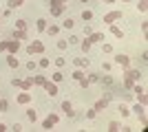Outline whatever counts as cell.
<instances>
[{
	"mask_svg": "<svg viewBox=\"0 0 148 132\" xmlns=\"http://www.w3.org/2000/svg\"><path fill=\"white\" fill-rule=\"evenodd\" d=\"M88 84H91V82H88L86 77H82V79H80V86H82V88H88Z\"/></svg>",
	"mask_w": 148,
	"mask_h": 132,
	"instance_id": "cell-43",
	"label": "cell"
},
{
	"mask_svg": "<svg viewBox=\"0 0 148 132\" xmlns=\"http://www.w3.org/2000/svg\"><path fill=\"white\" fill-rule=\"evenodd\" d=\"M16 29H18V31H27V20L18 18V20H16Z\"/></svg>",
	"mask_w": 148,
	"mask_h": 132,
	"instance_id": "cell-19",
	"label": "cell"
},
{
	"mask_svg": "<svg viewBox=\"0 0 148 132\" xmlns=\"http://www.w3.org/2000/svg\"><path fill=\"white\" fill-rule=\"evenodd\" d=\"M31 79H33V84H38V86H44V82H47L44 75H31Z\"/></svg>",
	"mask_w": 148,
	"mask_h": 132,
	"instance_id": "cell-17",
	"label": "cell"
},
{
	"mask_svg": "<svg viewBox=\"0 0 148 132\" xmlns=\"http://www.w3.org/2000/svg\"><path fill=\"white\" fill-rule=\"evenodd\" d=\"M22 2H25V0H9L7 7H9V9H18V7H22Z\"/></svg>",
	"mask_w": 148,
	"mask_h": 132,
	"instance_id": "cell-20",
	"label": "cell"
},
{
	"mask_svg": "<svg viewBox=\"0 0 148 132\" xmlns=\"http://www.w3.org/2000/svg\"><path fill=\"white\" fill-rule=\"evenodd\" d=\"M133 84H135V82H133L130 77H126V75H124V86L128 88V90H130V88H133Z\"/></svg>",
	"mask_w": 148,
	"mask_h": 132,
	"instance_id": "cell-34",
	"label": "cell"
},
{
	"mask_svg": "<svg viewBox=\"0 0 148 132\" xmlns=\"http://www.w3.org/2000/svg\"><path fill=\"white\" fill-rule=\"evenodd\" d=\"M66 42H69V44H77V42H80V38H77V35H71Z\"/></svg>",
	"mask_w": 148,
	"mask_h": 132,
	"instance_id": "cell-42",
	"label": "cell"
},
{
	"mask_svg": "<svg viewBox=\"0 0 148 132\" xmlns=\"http://www.w3.org/2000/svg\"><path fill=\"white\" fill-rule=\"evenodd\" d=\"M106 130H108V132H117V130H119V123H115V121H111Z\"/></svg>",
	"mask_w": 148,
	"mask_h": 132,
	"instance_id": "cell-32",
	"label": "cell"
},
{
	"mask_svg": "<svg viewBox=\"0 0 148 132\" xmlns=\"http://www.w3.org/2000/svg\"><path fill=\"white\" fill-rule=\"evenodd\" d=\"M62 110H64L69 117H75V110H73V106H71V101H62Z\"/></svg>",
	"mask_w": 148,
	"mask_h": 132,
	"instance_id": "cell-12",
	"label": "cell"
},
{
	"mask_svg": "<svg viewBox=\"0 0 148 132\" xmlns=\"http://www.w3.org/2000/svg\"><path fill=\"white\" fill-rule=\"evenodd\" d=\"M115 64H119L122 68H128L130 66V57L124 55V53H117V55H115Z\"/></svg>",
	"mask_w": 148,
	"mask_h": 132,
	"instance_id": "cell-5",
	"label": "cell"
},
{
	"mask_svg": "<svg viewBox=\"0 0 148 132\" xmlns=\"http://www.w3.org/2000/svg\"><path fill=\"white\" fill-rule=\"evenodd\" d=\"M0 112H9V101L0 99Z\"/></svg>",
	"mask_w": 148,
	"mask_h": 132,
	"instance_id": "cell-28",
	"label": "cell"
},
{
	"mask_svg": "<svg viewBox=\"0 0 148 132\" xmlns=\"http://www.w3.org/2000/svg\"><path fill=\"white\" fill-rule=\"evenodd\" d=\"M38 68V64L33 62V60H29V62H27V70H36Z\"/></svg>",
	"mask_w": 148,
	"mask_h": 132,
	"instance_id": "cell-40",
	"label": "cell"
},
{
	"mask_svg": "<svg viewBox=\"0 0 148 132\" xmlns=\"http://www.w3.org/2000/svg\"><path fill=\"white\" fill-rule=\"evenodd\" d=\"M106 106H108V99H106V97H102V99L95 101V106H93V108H95V110H104Z\"/></svg>",
	"mask_w": 148,
	"mask_h": 132,
	"instance_id": "cell-15",
	"label": "cell"
},
{
	"mask_svg": "<svg viewBox=\"0 0 148 132\" xmlns=\"http://www.w3.org/2000/svg\"><path fill=\"white\" fill-rule=\"evenodd\" d=\"M71 77H73L75 82H80L82 77H84V73H82V70H80V68H77V70H73V73H71Z\"/></svg>",
	"mask_w": 148,
	"mask_h": 132,
	"instance_id": "cell-29",
	"label": "cell"
},
{
	"mask_svg": "<svg viewBox=\"0 0 148 132\" xmlns=\"http://www.w3.org/2000/svg\"><path fill=\"white\" fill-rule=\"evenodd\" d=\"M44 90H47V95H51V97H56V95L60 93V90H58V84L56 82H49V79L44 82Z\"/></svg>",
	"mask_w": 148,
	"mask_h": 132,
	"instance_id": "cell-6",
	"label": "cell"
},
{
	"mask_svg": "<svg viewBox=\"0 0 148 132\" xmlns=\"http://www.w3.org/2000/svg\"><path fill=\"white\" fill-rule=\"evenodd\" d=\"M27 117H29L31 121H36V119H38V112L33 110V108H31V110H27Z\"/></svg>",
	"mask_w": 148,
	"mask_h": 132,
	"instance_id": "cell-33",
	"label": "cell"
},
{
	"mask_svg": "<svg viewBox=\"0 0 148 132\" xmlns=\"http://www.w3.org/2000/svg\"><path fill=\"white\" fill-rule=\"evenodd\" d=\"M148 0H139V5H137V9H139V11H142V13H146V9H148Z\"/></svg>",
	"mask_w": 148,
	"mask_h": 132,
	"instance_id": "cell-30",
	"label": "cell"
},
{
	"mask_svg": "<svg viewBox=\"0 0 148 132\" xmlns=\"http://www.w3.org/2000/svg\"><path fill=\"white\" fill-rule=\"evenodd\" d=\"M73 64L77 66V68H84V66H88V64H91V60H88V57H75Z\"/></svg>",
	"mask_w": 148,
	"mask_h": 132,
	"instance_id": "cell-10",
	"label": "cell"
},
{
	"mask_svg": "<svg viewBox=\"0 0 148 132\" xmlns=\"http://www.w3.org/2000/svg\"><path fill=\"white\" fill-rule=\"evenodd\" d=\"M82 20H84V22H88V20H93V11H88V9H84V11H82Z\"/></svg>",
	"mask_w": 148,
	"mask_h": 132,
	"instance_id": "cell-25",
	"label": "cell"
},
{
	"mask_svg": "<svg viewBox=\"0 0 148 132\" xmlns=\"http://www.w3.org/2000/svg\"><path fill=\"white\" fill-rule=\"evenodd\" d=\"M62 26H64V29H73V26H75V20L73 18H66L64 22H62Z\"/></svg>",
	"mask_w": 148,
	"mask_h": 132,
	"instance_id": "cell-22",
	"label": "cell"
},
{
	"mask_svg": "<svg viewBox=\"0 0 148 132\" xmlns=\"http://www.w3.org/2000/svg\"><path fill=\"white\" fill-rule=\"evenodd\" d=\"M47 26H49V24H47V20H44V18H40L36 22V29H38V31H47Z\"/></svg>",
	"mask_w": 148,
	"mask_h": 132,
	"instance_id": "cell-18",
	"label": "cell"
},
{
	"mask_svg": "<svg viewBox=\"0 0 148 132\" xmlns=\"http://www.w3.org/2000/svg\"><path fill=\"white\" fill-rule=\"evenodd\" d=\"M91 33H93V29L88 24H84V35H91Z\"/></svg>",
	"mask_w": 148,
	"mask_h": 132,
	"instance_id": "cell-44",
	"label": "cell"
},
{
	"mask_svg": "<svg viewBox=\"0 0 148 132\" xmlns=\"http://www.w3.org/2000/svg\"><path fill=\"white\" fill-rule=\"evenodd\" d=\"M58 119H60L58 114H49V117H47V119L42 121V130H51V128H53V126L58 123Z\"/></svg>",
	"mask_w": 148,
	"mask_h": 132,
	"instance_id": "cell-4",
	"label": "cell"
},
{
	"mask_svg": "<svg viewBox=\"0 0 148 132\" xmlns=\"http://www.w3.org/2000/svg\"><path fill=\"white\" fill-rule=\"evenodd\" d=\"M133 110H135V114H142V112H144V104H135V106H133Z\"/></svg>",
	"mask_w": 148,
	"mask_h": 132,
	"instance_id": "cell-35",
	"label": "cell"
},
{
	"mask_svg": "<svg viewBox=\"0 0 148 132\" xmlns=\"http://www.w3.org/2000/svg\"><path fill=\"white\" fill-rule=\"evenodd\" d=\"M51 77H53V82H62V79H64V73H62V70H56V73H53V75H51Z\"/></svg>",
	"mask_w": 148,
	"mask_h": 132,
	"instance_id": "cell-24",
	"label": "cell"
},
{
	"mask_svg": "<svg viewBox=\"0 0 148 132\" xmlns=\"http://www.w3.org/2000/svg\"><path fill=\"white\" fill-rule=\"evenodd\" d=\"M7 64L11 66V68H18L20 66V62H18V57L13 55V53H9V57H7Z\"/></svg>",
	"mask_w": 148,
	"mask_h": 132,
	"instance_id": "cell-14",
	"label": "cell"
},
{
	"mask_svg": "<svg viewBox=\"0 0 148 132\" xmlns=\"http://www.w3.org/2000/svg\"><path fill=\"white\" fill-rule=\"evenodd\" d=\"M58 31H60V26H58V24L47 26V33H49V35H58Z\"/></svg>",
	"mask_w": 148,
	"mask_h": 132,
	"instance_id": "cell-23",
	"label": "cell"
},
{
	"mask_svg": "<svg viewBox=\"0 0 148 132\" xmlns=\"http://www.w3.org/2000/svg\"><path fill=\"white\" fill-rule=\"evenodd\" d=\"M95 114H97V110L91 108V110H86V119H95Z\"/></svg>",
	"mask_w": 148,
	"mask_h": 132,
	"instance_id": "cell-38",
	"label": "cell"
},
{
	"mask_svg": "<svg viewBox=\"0 0 148 132\" xmlns=\"http://www.w3.org/2000/svg\"><path fill=\"white\" fill-rule=\"evenodd\" d=\"M13 40H27V31H13Z\"/></svg>",
	"mask_w": 148,
	"mask_h": 132,
	"instance_id": "cell-26",
	"label": "cell"
},
{
	"mask_svg": "<svg viewBox=\"0 0 148 132\" xmlns=\"http://www.w3.org/2000/svg\"><path fill=\"white\" fill-rule=\"evenodd\" d=\"M66 46H69V42H66V40H58V49H60V51H64Z\"/></svg>",
	"mask_w": 148,
	"mask_h": 132,
	"instance_id": "cell-36",
	"label": "cell"
},
{
	"mask_svg": "<svg viewBox=\"0 0 148 132\" xmlns=\"http://www.w3.org/2000/svg\"><path fill=\"white\" fill-rule=\"evenodd\" d=\"M82 2H88V0H82Z\"/></svg>",
	"mask_w": 148,
	"mask_h": 132,
	"instance_id": "cell-48",
	"label": "cell"
},
{
	"mask_svg": "<svg viewBox=\"0 0 148 132\" xmlns=\"http://www.w3.org/2000/svg\"><path fill=\"white\" fill-rule=\"evenodd\" d=\"M27 53H29V55H33V53H44V44L40 42V40H33V42L27 46Z\"/></svg>",
	"mask_w": 148,
	"mask_h": 132,
	"instance_id": "cell-1",
	"label": "cell"
},
{
	"mask_svg": "<svg viewBox=\"0 0 148 132\" xmlns=\"http://www.w3.org/2000/svg\"><path fill=\"white\" fill-rule=\"evenodd\" d=\"M80 46H82V51H84V53H88V51H91V46H93V44L88 42V40H84V42H82Z\"/></svg>",
	"mask_w": 148,
	"mask_h": 132,
	"instance_id": "cell-31",
	"label": "cell"
},
{
	"mask_svg": "<svg viewBox=\"0 0 148 132\" xmlns=\"http://www.w3.org/2000/svg\"><path fill=\"white\" fill-rule=\"evenodd\" d=\"M64 2H69V0H51L49 7H58V5H64Z\"/></svg>",
	"mask_w": 148,
	"mask_h": 132,
	"instance_id": "cell-41",
	"label": "cell"
},
{
	"mask_svg": "<svg viewBox=\"0 0 148 132\" xmlns=\"http://www.w3.org/2000/svg\"><path fill=\"white\" fill-rule=\"evenodd\" d=\"M31 101V93L29 90H25V93H20L18 97H16V104H29Z\"/></svg>",
	"mask_w": 148,
	"mask_h": 132,
	"instance_id": "cell-8",
	"label": "cell"
},
{
	"mask_svg": "<svg viewBox=\"0 0 148 132\" xmlns=\"http://www.w3.org/2000/svg\"><path fill=\"white\" fill-rule=\"evenodd\" d=\"M64 9H66L64 5H58V7H49V11H51V16H53V18L62 16V13H64Z\"/></svg>",
	"mask_w": 148,
	"mask_h": 132,
	"instance_id": "cell-11",
	"label": "cell"
},
{
	"mask_svg": "<svg viewBox=\"0 0 148 132\" xmlns=\"http://www.w3.org/2000/svg\"><path fill=\"white\" fill-rule=\"evenodd\" d=\"M7 51L16 55V53L20 51V40H7Z\"/></svg>",
	"mask_w": 148,
	"mask_h": 132,
	"instance_id": "cell-7",
	"label": "cell"
},
{
	"mask_svg": "<svg viewBox=\"0 0 148 132\" xmlns=\"http://www.w3.org/2000/svg\"><path fill=\"white\" fill-rule=\"evenodd\" d=\"M49 64H51V60H49V57H42V60L38 62V66H40V68H49Z\"/></svg>",
	"mask_w": 148,
	"mask_h": 132,
	"instance_id": "cell-27",
	"label": "cell"
},
{
	"mask_svg": "<svg viewBox=\"0 0 148 132\" xmlns=\"http://www.w3.org/2000/svg\"><path fill=\"white\" fill-rule=\"evenodd\" d=\"M137 95V104H144V106H146V93H144V90H139V93H135Z\"/></svg>",
	"mask_w": 148,
	"mask_h": 132,
	"instance_id": "cell-21",
	"label": "cell"
},
{
	"mask_svg": "<svg viewBox=\"0 0 148 132\" xmlns=\"http://www.w3.org/2000/svg\"><path fill=\"white\" fill-rule=\"evenodd\" d=\"M86 40L91 44H95V42H102L104 40V33H91V35H86Z\"/></svg>",
	"mask_w": 148,
	"mask_h": 132,
	"instance_id": "cell-13",
	"label": "cell"
},
{
	"mask_svg": "<svg viewBox=\"0 0 148 132\" xmlns=\"http://www.w3.org/2000/svg\"><path fill=\"white\" fill-rule=\"evenodd\" d=\"M13 86L16 88H22V90H31V86H33V79L31 77H27V79H13Z\"/></svg>",
	"mask_w": 148,
	"mask_h": 132,
	"instance_id": "cell-3",
	"label": "cell"
},
{
	"mask_svg": "<svg viewBox=\"0 0 148 132\" xmlns=\"http://www.w3.org/2000/svg\"><path fill=\"white\" fill-rule=\"evenodd\" d=\"M126 77H130L133 82H139V79H142V70H130V68H126Z\"/></svg>",
	"mask_w": 148,
	"mask_h": 132,
	"instance_id": "cell-9",
	"label": "cell"
},
{
	"mask_svg": "<svg viewBox=\"0 0 148 132\" xmlns=\"http://www.w3.org/2000/svg\"><path fill=\"white\" fill-rule=\"evenodd\" d=\"M64 64H66V60H64V57H56V66H58V68H62Z\"/></svg>",
	"mask_w": 148,
	"mask_h": 132,
	"instance_id": "cell-37",
	"label": "cell"
},
{
	"mask_svg": "<svg viewBox=\"0 0 148 132\" xmlns=\"http://www.w3.org/2000/svg\"><path fill=\"white\" fill-rule=\"evenodd\" d=\"M119 114H122V117H128V114H130V110H128L126 106H119Z\"/></svg>",
	"mask_w": 148,
	"mask_h": 132,
	"instance_id": "cell-39",
	"label": "cell"
},
{
	"mask_svg": "<svg viewBox=\"0 0 148 132\" xmlns=\"http://www.w3.org/2000/svg\"><path fill=\"white\" fill-rule=\"evenodd\" d=\"M86 79H88V82H99V77H97V75H88Z\"/></svg>",
	"mask_w": 148,
	"mask_h": 132,
	"instance_id": "cell-45",
	"label": "cell"
},
{
	"mask_svg": "<svg viewBox=\"0 0 148 132\" xmlns=\"http://www.w3.org/2000/svg\"><path fill=\"white\" fill-rule=\"evenodd\" d=\"M104 2H106V5H113V0H104Z\"/></svg>",
	"mask_w": 148,
	"mask_h": 132,
	"instance_id": "cell-47",
	"label": "cell"
},
{
	"mask_svg": "<svg viewBox=\"0 0 148 132\" xmlns=\"http://www.w3.org/2000/svg\"><path fill=\"white\" fill-rule=\"evenodd\" d=\"M108 29H111V33L115 35V38H119V40L124 38V31L119 29V26H115V24H108Z\"/></svg>",
	"mask_w": 148,
	"mask_h": 132,
	"instance_id": "cell-16",
	"label": "cell"
},
{
	"mask_svg": "<svg viewBox=\"0 0 148 132\" xmlns=\"http://www.w3.org/2000/svg\"><path fill=\"white\" fill-rule=\"evenodd\" d=\"M122 16H124L122 11H108V13L104 16V20H102V22H104V24H115V20H122Z\"/></svg>",
	"mask_w": 148,
	"mask_h": 132,
	"instance_id": "cell-2",
	"label": "cell"
},
{
	"mask_svg": "<svg viewBox=\"0 0 148 132\" xmlns=\"http://www.w3.org/2000/svg\"><path fill=\"white\" fill-rule=\"evenodd\" d=\"M2 51H7V40H2V42H0V53H2Z\"/></svg>",
	"mask_w": 148,
	"mask_h": 132,
	"instance_id": "cell-46",
	"label": "cell"
}]
</instances>
